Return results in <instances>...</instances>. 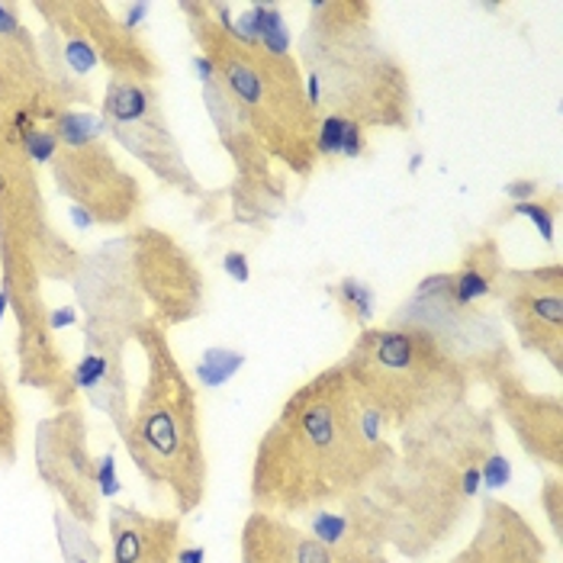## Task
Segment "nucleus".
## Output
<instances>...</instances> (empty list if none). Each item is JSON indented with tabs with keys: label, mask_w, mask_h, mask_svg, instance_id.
Returning a JSON list of instances; mask_svg holds the SVG:
<instances>
[{
	"label": "nucleus",
	"mask_w": 563,
	"mask_h": 563,
	"mask_svg": "<svg viewBox=\"0 0 563 563\" xmlns=\"http://www.w3.org/2000/svg\"><path fill=\"white\" fill-rule=\"evenodd\" d=\"M200 48L203 103L239 180H274V165L294 177L316 172L319 117L290 52L245 40L219 16L217 3H180Z\"/></svg>",
	"instance_id": "1"
},
{
	"label": "nucleus",
	"mask_w": 563,
	"mask_h": 563,
	"mask_svg": "<svg viewBox=\"0 0 563 563\" xmlns=\"http://www.w3.org/2000/svg\"><path fill=\"white\" fill-rule=\"evenodd\" d=\"M396 457L384 419L357 396L342 364L294 393L252 461V509L309 516L342 506Z\"/></svg>",
	"instance_id": "2"
},
{
	"label": "nucleus",
	"mask_w": 563,
	"mask_h": 563,
	"mask_svg": "<svg viewBox=\"0 0 563 563\" xmlns=\"http://www.w3.org/2000/svg\"><path fill=\"white\" fill-rule=\"evenodd\" d=\"M294 58L319 120L339 117L361 130L412 126V81L374 26V3L316 0Z\"/></svg>",
	"instance_id": "3"
},
{
	"label": "nucleus",
	"mask_w": 563,
	"mask_h": 563,
	"mask_svg": "<svg viewBox=\"0 0 563 563\" xmlns=\"http://www.w3.org/2000/svg\"><path fill=\"white\" fill-rule=\"evenodd\" d=\"M132 342L145 354V384L123 444L135 471L152 486V496L168 499L187 516L203 503L210 479L200 399L174 354L168 329L145 319Z\"/></svg>",
	"instance_id": "4"
},
{
	"label": "nucleus",
	"mask_w": 563,
	"mask_h": 563,
	"mask_svg": "<svg viewBox=\"0 0 563 563\" xmlns=\"http://www.w3.org/2000/svg\"><path fill=\"white\" fill-rule=\"evenodd\" d=\"M479 474L399 451L361 493L345 499V521L380 548L402 558H429L464 525Z\"/></svg>",
	"instance_id": "5"
},
{
	"label": "nucleus",
	"mask_w": 563,
	"mask_h": 563,
	"mask_svg": "<svg viewBox=\"0 0 563 563\" xmlns=\"http://www.w3.org/2000/svg\"><path fill=\"white\" fill-rule=\"evenodd\" d=\"M342 371L357 396L387 429H406L471 399L474 380L416 325L361 329L347 347Z\"/></svg>",
	"instance_id": "6"
},
{
	"label": "nucleus",
	"mask_w": 563,
	"mask_h": 563,
	"mask_svg": "<svg viewBox=\"0 0 563 563\" xmlns=\"http://www.w3.org/2000/svg\"><path fill=\"white\" fill-rule=\"evenodd\" d=\"M81 255L55 229L36 162L0 110V261H30L43 280H75Z\"/></svg>",
	"instance_id": "7"
},
{
	"label": "nucleus",
	"mask_w": 563,
	"mask_h": 563,
	"mask_svg": "<svg viewBox=\"0 0 563 563\" xmlns=\"http://www.w3.org/2000/svg\"><path fill=\"white\" fill-rule=\"evenodd\" d=\"M390 322L422 329L454 364L471 374L474 384L493 387L516 367V351L499 316L477 303H457L448 271L426 277L416 294L396 309Z\"/></svg>",
	"instance_id": "8"
},
{
	"label": "nucleus",
	"mask_w": 563,
	"mask_h": 563,
	"mask_svg": "<svg viewBox=\"0 0 563 563\" xmlns=\"http://www.w3.org/2000/svg\"><path fill=\"white\" fill-rule=\"evenodd\" d=\"M71 284L81 306L85 351L100 357H123L139 325L148 319V303L132 267L130 232L85 252Z\"/></svg>",
	"instance_id": "9"
},
{
	"label": "nucleus",
	"mask_w": 563,
	"mask_h": 563,
	"mask_svg": "<svg viewBox=\"0 0 563 563\" xmlns=\"http://www.w3.org/2000/svg\"><path fill=\"white\" fill-rule=\"evenodd\" d=\"M100 123L107 139L126 148L135 162H142L165 187L184 197L203 200L207 190L200 187L194 168L184 158L180 139L162 107V93L152 81L135 78H110L100 100Z\"/></svg>",
	"instance_id": "10"
},
{
	"label": "nucleus",
	"mask_w": 563,
	"mask_h": 563,
	"mask_svg": "<svg viewBox=\"0 0 563 563\" xmlns=\"http://www.w3.org/2000/svg\"><path fill=\"white\" fill-rule=\"evenodd\" d=\"M48 168L58 194L97 225L126 229L142 213V184L120 165L107 139L71 148L58 145Z\"/></svg>",
	"instance_id": "11"
},
{
	"label": "nucleus",
	"mask_w": 563,
	"mask_h": 563,
	"mask_svg": "<svg viewBox=\"0 0 563 563\" xmlns=\"http://www.w3.org/2000/svg\"><path fill=\"white\" fill-rule=\"evenodd\" d=\"M130 245L148 319H155L162 329L194 322L207 309V280L194 255L155 225H135Z\"/></svg>",
	"instance_id": "12"
},
{
	"label": "nucleus",
	"mask_w": 563,
	"mask_h": 563,
	"mask_svg": "<svg viewBox=\"0 0 563 563\" xmlns=\"http://www.w3.org/2000/svg\"><path fill=\"white\" fill-rule=\"evenodd\" d=\"M33 10L58 36L87 45L97 65L110 71V78L158 81L162 62L139 36L135 23L117 20L113 7L100 0H43L33 3Z\"/></svg>",
	"instance_id": "13"
},
{
	"label": "nucleus",
	"mask_w": 563,
	"mask_h": 563,
	"mask_svg": "<svg viewBox=\"0 0 563 563\" xmlns=\"http://www.w3.org/2000/svg\"><path fill=\"white\" fill-rule=\"evenodd\" d=\"M36 471L65 503L68 516L85 528L100 521L97 461L87 448V422L78 406L58 409L36 429Z\"/></svg>",
	"instance_id": "14"
},
{
	"label": "nucleus",
	"mask_w": 563,
	"mask_h": 563,
	"mask_svg": "<svg viewBox=\"0 0 563 563\" xmlns=\"http://www.w3.org/2000/svg\"><path fill=\"white\" fill-rule=\"evenodd\" d=\"M509 329L525 351L548 357L561 374L563 367V264L541 267H506L493 287Z\"/></svg>",
	"instance_id": "15"
},
{
	"label": "nucleus",
	"mask_w": 563,
	"mask_h": 563,
	"mask_svg": "<svg viewBox=\"0 0 563 563\" xmlns=\"http://www.w3.org/2000/svg\"><path fill=\"white\" fill-rule=\"evenodd\" d=\"M0 110L40 126H52L65 110H71L68 97L45 68L43 45L10 0H0Z\"/></svg>",
	"instance_id": "16"
},
{
	"label": "nucleus",
	"mask_w": 563,
	"mask_h": 563,
	"mask_svg": "<svg viewBox=\"0 0 563 563\" xmlns=\"http://www.w3.org/2000/svg\"><path fill=\"white\" fill-rule=\"evenodd\" d=\"M242 563H390L387 548L347 525L339 538L312 534L274 512H252L242 525Z\"/></svg>",
	"instance_id": "17"
},
{
	"label": "nucleus",
	"mask_w": 563,
	"mask_h": 563,
	"mask_svg": "<svg viewBox=\"0 0 563 563\" xmlns=\"http://www.w3.org/2000/svg\"><path fill=\"white\" fill-rule=\"evenodd\" d=\"M493 402L503 422L516 432L528 457L561 471L563 464V402L558 393L531 390L516 371L493 384Z\"/></svg>",
	"instance_id": "18"
},
{
	"label": "nucleus",
	"mask_w": 563,
	"mask_h": 563,
	"mask_svg": "<svg viewBox=\"0 0 563 563\" xmlns=\"http://www.w3.org/2000/svg\"><path fill=\"white\" fill-rule=\"evenodd\" d=\"M448 563H548V548L519 509L483 499L474 538Z\"/></svg>",
	"instance_id": "19"
},
{
	"label": "nucleus",
	"mask_w": 563,
	"mask_h": 563,
	"mask_svg": "<svg viewBox=\"0 0 563 563\" xmlns=\"http://www.w3.org/2000/svg\"><path fill=\"white\" fill-rule=\"evenodd\" d=\"M110 563H174L180 551V519L145 516L132 506L107 512Z\"/></svg>",
	"instance_id": "20"
},
{
	"label": "nucleus",
	"mask_w": 563,
	"mask_h": 563,
	"mask_svg": "<svg viewBox=\"0 0 563 563\" xmlns=\"http://www.w3.org/2000/svg\"><path fill=\"white\" fill-rule=\"evenodd\" d=\"M75 387L85 393L87 399L110 416L113 429L120 438L130 432V390H126V361L123 357H100L85 351L78 367L71 371Z\"/></svg>",
	"instance_id": "21"
},
{
	"label": "nucleus",
	"mask_w": 563,
	"mask_h": 563,
	"mask_svg": "<svg viewBox=\"0 0 563 563\" xmlns=\"http://www.w3.org/2000/svg\"><path fill=\"white\" fill-rule=\"evenodd\" d=\"M503 271H506V264L499 255V242L493 235H479L477 242L467 245L461 267L448 271L454 300L457 303H479V300L493 297V287H496Z\"/></svg>",
	"instance_id": "22"
},
{
	"label": "nucleus",
	"mask_w": 563,
	"mask_h": 563,
	"mask_svg": "<svg viewBox=\"0 0 563 563\" xmlns=\"http://www.w3.org/2000/svg\"><path fill=\"white\" fill-rule=\"evenodd\" d=\"M364 148V132L361 126L339 120V117H322L319 130H316V155L329 158V155H361Z\"/></svg>",
	"instance_id": "23"
},
{
	"label": "nucleus",
	"mask_w": 563,
	"mask_h": 563,
	"mask_svg": "<svg viewBox=\"0 0 563 563\" xmlns=\"http://www.w3.org/2000/svg\"><path fill=\"white\" fill-rule=\"evenodd\" d=\"M16 429H20V419H16V402H13V393L7 384V371H3V361H0V464L10 467L16 461Z\"/></svg>",
	"instance_id": "24"
},
{
	"label": "nucleus",
	"mask_w": 563,
	"mask_h": 563,
	"mask_svg": "<svg viewBox=\"0 0 563 563\" xmlns=\"http://www.w3.org/2000/svg\"><path fill=\"white\" fill-rule=\"evenodd\" d=\"M55 525H58V541H62V551H65L68 563L100 561V551H97V544L90 541V534H87V528L81 525V521L58 516Z\"/></svg>",
	"instance_id": "25"
},
{
	"label": "nucleus",
	"mask_w": 563,
	"mask_h": 563,
	"mask_svg": "<svg viewBox=\"0 0 563 563\" xmlns=\"http://www.w3.org/2000/svg\"><path fill=\"white\" fill-rule=\"evenodd\" d=\"M509 217H528L534 222V229L551 242V239H554V219H558V197H554L551 203H541V200H516V203H509L506 213H503V219Z\"/></svg>",
	"instance_id": "26"
},
{
	"label": "nucleus",
	"mask_w": 563,
	"mask_h": 563,
	"mask_svg": "<svg viewBox=\"0 0 563 563\" xmlns=\"http://www.w3.org/2000/svg\"><path fill=\"white\" fill-rule=\"evenodd\" d=\"M335 297H339V303L345 309V316L351 319H357L361 325L371 319V309H374V297H371V290L364 287V284H357V280H342L339 284V290H335Z\"/></svg>",
	"instance_id": "27"
},
{
	"label": "nucleus",
	"mask_w": 563,
	"mask_h": 563,
	"mask_svg": "<svg viewBox=\"0 0 563 563\" xmlns=\"http://www.w3.org/2000/svg\"><path fill=\"white\" fill-rule=\"evenodd\" d=\"M207 361H203V367H200V374H203V384L207 387H219L229 374H235L239 371V364H242V354H229V351H210V354H203Z\"/></svg>",
	"instance_id": "28"
},
{
	"label": "nucleus",
	"mask_w": 563,
	"mask_h": 563,
	"mask_svg": "<svg viewBox=\"0 0 563 563\" xmlns=\"http://www.w3.org/2000/svg\"><path fill=\"white\" fill-rule=\"evenodd\" d=\"M548 516H551L554 531H561V479L558 477L548 483Z\"/></svg>",
	"instance_id": "29"
},
{
	"label": "nucleus",
	"mask_w": 563,
	"mask_h": 563,
	"mask_svg": "<svg viewBox=\"0 0 563 563\" xmlns=\"http://www.w3.org/2000/svg\"><path fill=\"white\" fill-rule=\"evenodd\" d=\"M225 271L235 274L239 280H249V267H245V258H242L239 252H232V255L225 258Z\"/></svg>",
	"instance_id": "30"
},
{
	"label": "nucleus",
	"mask_w": 563,
	"mask_h": 563,
	"mask_svg": "<svg viewBox=\"0 0 563 563\" xmlns=\"http://www.w3.org/2000/svg\"><path fill=\"white\" fill-rule=\"evenodd\" d=\"M203 561V551H200V548H190V551H184V548H180V551H177V561L174 563H200Z\"/></svg>",
	"instance_id": "31"
}]
</instances>
